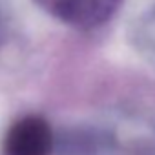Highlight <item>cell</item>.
Wrapping results in <instances>:
<instances>
[{
    "label": "cell",
    "mask_w": 155,
    "mask_h": 155,
    "mask_svg": "<svg viewBox=\"0 0 155 155\" xmlns=\"http://www.w3.org/2000/svg\"><path fill=\"white\" fill-rule=\"evenodd\" d=\"M137 40L150 55L155 57V6L139 22V26H137Z\"/></svg>",
    "instance_id": "3"
},
{
    "label": "cell",
    "mask_w": 155,
    "mask_h": 155,
    "mask_svg": "<svg viewBox=\"0 0 155 155\" xmlns=\"http://www.w3.org/2000/svg\"><path fill=\"white\" fill-rule=\"evenodd\" d=\"M53 142L49 124L42 117L28 115L9 128L4 151L6 155H51Z\"/></svg>",
    "instance_id": "2"
},
{
    "label": "cell",
    "mask_w": 155,
    "mask_h": 155,
    "mask_svg": "<svg viewBox=\"0 0 155 155\" xmlns=\"http://www.w3.org/2000/svg\"><path fill=\"white\" fill-rule=\"evenodd\" d=\"M53 18L77 29H93L106 24L122 0H35Z\"/></svg>",
    "instance_id": "1"
}]
</instances>
